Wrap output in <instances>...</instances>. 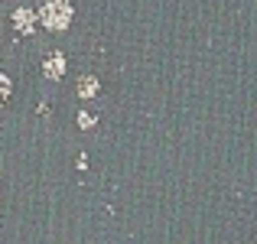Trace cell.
Segmentation results:
<instances>
[{"mask_svg": "<svg viewBox=\"0 0 257 244\" xmlns=\"http://www.w3.org/2000/svg\"><path fill=\"white\" fill-rule=\"evenodd\" d=\"M36 23H39V13H33L30 7H17V10H13V30L17 33H26V36H30V33L36 30Z\"/></svg>", "mask_w": 257, "mask_h": 244, "instance_id": "obj_2", "label": "cell"}, {"mask_svg": "<svg viewBox=\"0 0 257 244\" xmlns=\"http://www.w3.org/2000/svg\"><path fill=\"white\" fill-rule=\"evenodd\" d=\"M0 85H4V98H10V78L4 75V78H0Z\"/></svg>", "mask_w": 257, "mask_h": 244, "instance_id": "obj_6", "label": "cell"}, {"mask_svg": "<svg viewBox=\"0 0 257 244\" xmlns=\"http://www.w3.org/2000/svg\"><path fill=\"white\" fill-rule=\"evenodd\" d=\"M78 124H82L85 131H91V127H94V114H88V111H78Z\"/></svg>", "mask_w": 257, "mask_h": 244, "instance_id": "obj_5", "label": "cell"}, {"mask_svg": "<svg viewBox=\"0 0 257 244\" xmlns=\"http://www.w3.org/2000/svg\"><path fill=\"white\" fill-rule=\"evenodd\" d=\"M94 94H98V78L94 75L78 78V98H94Z\"/></svg>", "mask_w": 257, "mask_h": 244, "instance_id": "obj_4", "label": "cell"}, {"mask_svg": "<svg viewBox=\"0 0 257 244\" xmlns=\"http://www.w3.org/2000/svg\"><path fill=\"white\" fill-rule=\"evenodd\" d=\"M43 72H46V78H62L65 75V56L62 52H52V56H46V62H43Z\"/></svg>", "mask_w": 257, "mask_h": 244, "instance_id": "obj_3", "label": "cell"}, {"mask_svg": "<svg viewBox=\"0 0 257 244\" xmlns=\"http://www.w3.org/2000/svg\"><path fill=\"white\" fill-rule=\"evenodd\" d=\"M39 23L52 33H62L72 23V7L65 0H49L46 7H39Z\"/></svg>", "mask_w": 257, "mask_h": 244, "instance_id": "obj_1", "label": "cell"}]
</instances>
